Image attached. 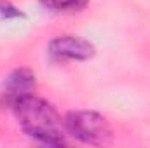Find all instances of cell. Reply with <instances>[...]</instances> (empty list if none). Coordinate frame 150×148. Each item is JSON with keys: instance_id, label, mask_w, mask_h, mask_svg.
<instances>
[{"instance_id": "cell-1", "label": "cell", "mask_w": 150, "mask_h": 148, "mask_svg": "<svg viewBox=\"0 0 150 148\" xmlns=\"http://www.w3.org/2000/svg\"><path fill=\"white\" fill-rule=\"evenodd\" d=\"M12 110L21 129L38 143L49 147H61L67 143L68 134L65 129V120L45 99L32 94L16 103Z\"/></svg>"}, {"instance_id": "cell-2", "label": "cell", "mask_w": 150, "mask_h": 148, "mask_svg": "<svg viewBox=\"0 0 150 148\" xmlns=\"http://www.w3.org/2000/svg\"><path fill=\"white\" fill-rule=\"evenodd\" d=\"M67 134L86 145H108L112 141V127L98 111L75 110L65 117Z\"/></svg>"}, {"instance_id": "cell-3", "label": "cell", "mask_w": 150, "mask_h": 148, "mask_svg": "<svg viewBox=\"0 0 150 148\" xmlns=\"http://www.w3.org/2000/svg\"><path fill=\"white\" fill-rule=\"evenodd\" d=\"M49 54L56 61H87L96 54V49L80 37L63 35L49 42Z\"/></svg>"}, {"instance_id": "cell-4", "label": "cell", "mask_w": 150, "mask_h": 148, "mask_svg": "<svg viewBox=\"0 0 150 148\" xmlns=\"http://www.w3.org/2000/svg\"><path fill=\"white\" fill-rule=\"evenodd\" d=\"M35 89H37L35 73L28 68H18L5 78L0 91V101L12 108L21 99L35 94Z\"/></svg>"}, {"instance_id": "cell-5", "label": "cell", "mask_w": 150, "mask_h": 148, "mask_svg": "<svg viewBox=\"0 0 150 148\" xmlns=\"http://www.w3.org/2000/svg\"><path fill=\"white\" fill-rule=\"evenodd\" d=\"M89 0H40L44 7L54 12H77L87 5Z\"/></svg>"}, {"instance_id": "cell-6", "label": "cell", "mask_w": 150, "mask_h": 148, "mask_svg": "<svg viewBox=\"0 0 150 148\" xmlns=\"http://www.w3.org/2000/svg\"><path fill=\"white\" fill-rule=\"evenodd\" d=\"M25 14L16 9L12 4L5 2V0H0V18L2 19H14V18H23Z\"/></svg>"}]
</instances>
